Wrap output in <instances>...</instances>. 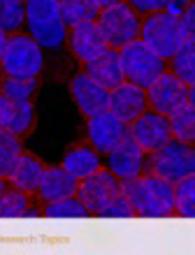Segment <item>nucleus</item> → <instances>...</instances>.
<instances>
[{"instance_id":"4468645a","label":"nucleus","mask_w":195,"mask_h":255,"mask_svg":"<svg viewBox=\"0 0 195 255\" xmlns=\"http://www.w3.org/2000/svg\"><path fill=\"white\" fill-rule=\"evenodd\" d=\"M70 91H72L74 102H77V107L84 116L100 114V112L107 109L109 91L105 86H100L98 81H93L88 74H77L70 81Z\"/></svg>"},{"instance_id":"58836bf2","label":"nucleus","mask_w":195,"mask_h":255,"mask_svg":"<svg viewBox=\"0 0 195 255\" xmlns=\"http://www.w3.org/2000/svg\"><path fill=\"white\" fill-rule=\"evenodd\" d=\"M9 2H19V5H26L28 0H9Z\"/></svg>"},{"instance_id":"f704fd0d","label":"nucleus","mask_w":195,"mask_h":255,"mask_svg":"<svg viewBox=\"0 0 195 255\" xmlns=\"http://www.w3.org/2000/svg\"><path fill=\"white\" fill-rule=\"evenodd\" d=\"M40 216H42V211H40V209L28 207L26 211H23V216H21V218H40Z\"/></svg>"},{"instance_id":"5701e85b","label":"nucleus","mask_w":195,"mask_h":255,"mask_svg":"<svg viewBox=\"0 0 195 255\" xmlns=\"http://www.w3.org/2000/svg\"><path fill=\"white\" fill-rule=\"evenodd\" d=\"M21 141L9 130H0V179H9L21 158Z\"/></svg>"},{"instance_id":"4be33fe9","label":"nucleus","mask_w":195,"mask_h":255,"mask_svg":"<svg viewBox=\"0 0 195 255\" xmlns=\"http://www.w3.org/2000/svg\"><path fill=\"white\" fill-rule=\"evenodd\" d=\"M61 14L67 28L77 26L81 21H95L100 9L93 5V0H58Z\"/></svg>"},{"instance_id":"cd10ccee","label":"nucleus","mask_w":195,"mask_h":255,"mask_svg":"<svg viewBox=\"0 0 195 255\" xmlns=\"http://www.w3.org/2000/svg\"><path fill=\"white\" fill-rule=\"evenodd\" d=\"M0 86H2V95L9 102H23L33 98L35 88H37V77L35 79H14V77H7Z\"/></svg>"},{"instance_id":"412c9836","label":"nucleus","mask_w":195,"mask_h":255,"mask_svg":"<svg viewBox=\"0 0 195 255\" xmlns=\"http://www.w3.org/2000/svg\"><path fill=\"white\" fill-rule=\"evenodd\" d=\"M168 123H170V132H172L175 139L193 144V139H195V102H189V105H184L182 109L172 112V114L168 116Z\"/></svg>"},{"instance_id":"2eb2a0df","label":"nucleus","mask_w":195,"mask_h":255,"mask_svg":"<svg viewBox=\"0 0 195 255\" xmlns=\"http://www.w3.org/2000/svg\"><path fill=\"white\" fill-rule=\"evenodd\" d=\"M84 74H88L93 81H98L100 86H105L107 91H112L114 86H119L123 79V67H121V56L119 49H102L98 56H93L91 61H86V70Z\"/></svg>"},{"instance_id":"473e14b6","label":"nucleus","mask_w":195,"mask_h":255,"mask_svg":"<svg viewBox=\"0 0 195 255\" xmlns=\"http://www.w3.org/2000/svg\"><path fill=\"white\" fill-rule=\"evenodd\" d=\"M9 116H12V102H9L5 95L0 93V130H5V128H7Z\"/></svg>"},{"instance_id":"e433bc0d","label":"nucleus","mask_w":195,"mask_h":255,"mask_svg":"<svg viewBox=\"0 0 195 255\" xmlns=\"http://www.w3.org/2000/svg\"><path fill=\"white\" fill-rule=\"evenodd\" d=\"M172 2H177V5H182V7H189V5H193V0H172Z\"/></svg>"},{"instance_id":"39448f33","label":"nucleus","mask_w":195,"mask_h":255,"mask_svg":"<svg viewBox=\"0 0 195 255\" xmlns=\"http://www.w3.org/2000/svg\"><path fill=\"white\" fill-rule=\"evenodd\" d=\"M140 40L154 51L161 61L172 58L177 49L182 47L184 35L179 28V21L172 12H154L140 26Z\"/></svg>"},{"instance_id":"9d476101","label":"nucleus","mask_w":195,"mask_h":255,"mask_svg":"<svg viewBox=\"0 0 195 255\" xmlns=\"http://www.w3.org/2000/svg\"><path fill=\"white\" fill-rule=\"evenodd\" d=\"M88 139L93 144L98 153H109L114 146H119L126 137H128V123H123L121 119H116L109 109L100 112V114L88 116L86 123Z\"/></svg>"},{"instance_id":"b1692460","label":"nucleus","mask_w":195,"mask_h":255,"mask_svg":"<svg viewBox=\"0 0 195 255\" xmlns=\"http://www.w3.org/2000/svg\"><path fill=\"white\" fill-rule=\"evenodd\" d=\"M42 216H47V218H88L91 214L77 200V195H70V197L47 202V209L42 211Z\"/></svg>"},{"instance_id":"f8f14e48","label":"nucleus","mask_w":195,"mask_h":255,"mask_svg":"<svg viewBox=\"0 0 195 255\" xmlns=\"http://www.w3.org/2000/svg\"><path fill=\"white\" fill-rule=\"evenodd\" d=\"M144 158H147V151L128 134L119 146H114L107 153V169L121 181L123 179H133V176L142 174Z\"/></svg>"},{"instance_id":"c756f323","label":"nucleus","mask_w":195,"mask_h":255,"mask_svg":"<svg viewBox=\"0 0 195 255\" xmlns=\"http://www.w3.org/2000/svg\"><path fill=\"white\" fill-rule=\"evenodd\" d=\"M98 218H123L126 221V218H135V209L128 202V197L123 193H119L107 207H102L98 211Z\"/></svg>"},{"instance_id":"7ed1b4c3","label":"nucleus","mask_w":195,"mask_h":255,"mask_svg":"<svg viewBox=\"0 0 195 255\" xmlns=\"http://www.w3.org/2000/svg\"><path fill=\"white\" fill-rule=\"evenodd\" d=\"M26 26L30 37L42 49H58L67 40V26L58 0H28Z\"/></svg>"},{"instance_id":"7c9ffc66","label":"nucleus","mask_w":195,"mask_h":255,"mask_svg":"<svg viewBox=\"0 0 195 255\" xmlns=\"http://www.w3.org/2000/svg\"><path fill=\"white\" fill-rule=\"evenodd\" d=\"M177 21H179V28H182L184 42H186V40H193L195 42V7L193 5L184 7V12L177 16Z\"/></svg>"},{"instance_id":"6e6552de","label":"nucleus","mask_w":195,"mask_h":255,"mask_svg":"<svg viewBox=\"0 0 195 255\" xmlns=\"http://www.w3.org/2000/svg\"><path fill=\"white\" fill-rule=\"evenodd\" d=\"M147 100L154 107V112L170 116L172 112L182 109L184 105L195 102V86H186L182 79H177L175 74L163 72L147 88Z\"/></svg>"},{"instance_id":"bb28decb","label":"nucleus","mask_w":195,"mask_h":255,"mask_svg":"<svg viewBox=\"0 0 195 255\" xmlns=\"http://www.w3.org/2000/svg\"><path fill=\"white\" fill-rule=\"evenodd\" d=\"M26 23V5L0 0V30L2 33H16Z\"/></svg>"},{"instance_id":"6ab92c4d","label":"nucleus","mask_w":195,"mask_h":255,"mask_svg":"<svg viewBox=\"0 0 195 255\" xmlns=\"http://www.w3.org/2000/svg\"><path fill=\"white\" fill-rule=\"evenodd\" d=\"M61 167L67 169L77 181H81V179L95 174V172L102 167L100 165V153L93 151V148H74V151H70V153L63 158Z\"/></svg>"},{"instance_id":"c9c22d12","label":"nucleus","mask_w":195,"mask_h":255,"mask_svg":"<svg viewBox=\"0 0 195 255\" xmlns=\"http://www.w3.org/2000/svg\"><path fill=\"white\" fill-rule=\"evenodd\" d=\"M116 2H121V0H93V5L98 7V9H105V7H109V5H116Z\"/></svg>"},{"instance_id":"4c0bfd02","label":"nucleus","mask_w":195,"mask_h":255,"mask_svg":"<svg viewBox=\"0 0 195 255\" xmlns=\"http://www.w3.org/2000/svg\"><path fill=\"white\" fill-rule=\"evenodd\" d=\"M5 190H7V179H0V197H2Z\"/></svg>"},{"instance_id":"0eeeda50","label":"nucleus","mask_w":195,"mask_h":255,"mask_svg":"<svg viewBox=\"0 0 195 255\" xmlns=\"http://www.w3.org/2000/svg\"><path fill=\"white\" fill-rule=\"evenodd\" d=\"M42 63H44V56H42V47L30 37V35H16V37H9L5 49V56H2V72L7 77H14V79H35L37 74L42 72Z\"/></svg>"},{"instance_id":"9b49d317","label":"nucleus","mask_w":195,"mask_h":255,"mask_svg":"<svg viewBox=\"0 0 195 255\" xmlns=\"http://www.w3.org/2000/svg\"><path fill=\"white\" fill-rule=\"evenodd\" d=\"M128 134L147 151V153L161 148L163 144L172 137L168 116L158 114V112H142L135 121L128 123Z\"/></svg>"},{"instance_id":"a878e982","label":"nucleus","mask_w":195,"mask_h":255,"mask_svg":"<svg viewBox=\"0 0 195 255\" xmlns=\"http://www.w3.org/2000/svg\"><path fill=\"white\" fill-rule=\"evenodd\" d=\"M33 119H35V107L30 100H23V102H12V116H9V121H7V128L12 134L21 137V134H26L33 126Z\"/></svg>"},{"instance_id":"20e7f679","label":"nucleus","mask_w":195,"mask_h":255,"mask_svg":"<svg viewBox=\"0 0 195 255\" xmlns=\"http://www.w3.org/2000/svg\"><path fill=\"white\" fill-rule=\"evenodd\" d=\"M119 56H121L123 79L144 91L165 72V61H161L140 37L119 49Z\"/></svg>"},{"instance_id":"1a4fd4ad","label":"nucleus","mask_w":195,"mask_h":255,"mask_svg":"<svg viewBox=\"0 0 195 255\" xmlns=\"http://www.w3.org/2000/svg\"><path fill=\"white\" fill-rule=\"evenodd\" d=\"M121 193V179H116L109 169H98L95 174L81 179L77 186V200L86 207L91 216H98L102 207H107Z\"/></svg>"},{"instance_id":"dca6fc26","label":"nucleus","mask_w":195,"mask_h":255,"mask_svg":"<svg viewBox=\"0 0 195 255\" xmlns=\"http://www.w3.org/2000/svg\"><path fill=\"white\" fill-rule=\"evenodd\" d=\"M67 40H70L72 51L79 56L84 63L91 61L93 56H98L102 49H107V42H105V37H102L100 28H98L95 21H81V23L72 26Z\"/></svg>"},{"instance_id":"c85d7f7f","label":"nucleus","mask_w":195,"mask_h":255,"mask_svg":"<svg viewBox=\"0 0 195 255\" xmlns=\"http://www.w3.org/2000/svg\"><path fill=\"white\" fill-rule=\"evenodd\" d=\"M28 209V193L7 188L0 197V218H21Z\"/></svg>"},{"instance_id":"423d86ee","label":"nucleus","mask_w":195,"mask_h":255,"mask_svg":"<svg viewBox=\"0 0 195 255\" xmlns=\"http://www.w3.org/2000/svg\"><path fill=\"white\" fill-rule=\"evenodd\" d=\"M95 23L100 28L107 47H112V49H121L128 42L140 37L142 23L137 19V12H135L128 2H116V5H109L105 9H100Z\"/></svg>"},{"instance_id":"a211bd4d","label":"nucleus","mask_w":195,"mask_h":255,"mask_svg":"<svg viewBox=\"0 0 195 255\" xmlns=\"http://www.w3.org/2000/svg\"><path fill=\"white\" fill-rule=\"evenodd\" d=\"M42 174H44V165H42L37 158L33 155H23L21 153L19 162L14 172L9 174L7 181L12 183L16 190H23V193H35L40 188V181H42Z\"/></svg>"},{"instance_id":"f257e3e1","label":"nucleus","mask_w":195,"mask_h":255,"mask_svg":"<svg viewBox=\"0 0 195 255\" xmlns=\"http://www.w3.org/2000/svg\"><path fill=\"white\" fill-rule=\"evenodd\" d=\"M121 193L140 218H170L175 214V186L154 174L123 179Z\"/></svg>"},{"instance_id":"f3484780","label":"nucleus","mask_w":195,"mask_h":255,"mask_svg":"<svg viewBox=\"0 0 195 255\" xmlns=\"http://www.w3.org/2000/svg\"><path fill=\"white\" fill-rule=\"evenodd\" d=\"M77 186H79V181L67 169L51 167V169H44L37 193H40V197L44 202H54V200H61V197L74 195L77 193Z\"/></svg>"},{"instance_id":"72a5a7b5","label":"nucleus","mask_w":195,"mask_h":255,"mask_svg":"<svg viewBox=\"0 0 195 255\" xmlns=\"http://www.w3.org/2000/svg\"><path fill=\"white\" fill-rule=\"evenodd\" d=\"M7 42H9V37H7V33H2V30H0V61H2V56H5Z\"/></svg>"},{"instance_id":"2f4dec72","label":"nucleus","mask_w":195,"mask_h":255,"mask_svg":"<svg viewBox=\"0 0 195 255\" xmlns=\"http://www.w3.org/2000/svg\"><path fill=\"white\" fill-rule=\"evenodd\" d=\"M170 2H172V0H128V5L133 7L135 12H147V14L163 12Z\"/></svg>"},{"instance_id":"aec40b11","label":"nucleus","mask_w":195,"mask_h":255,"mask_svg":"<svg viewBox=\"0 0 195 255\" xmlns=\"http://www.w3.org/2000/svg\"><path fill=\"white\" fill-rule=\"evenodd\" d=\"M172 74L186 86H195V42L186 40L172 54Z\"/></svg>"},{"instance_id":"ddd939ff","label":"nucleus","mask_w":195,"mask_h":255,"mask_svg":"<svg viewBox=\"0 0 195 255\" xmlns=\"http://www.w3.org/2000/svg\"><path fill=\"white\" fill-rule=\"evenodd\" d=\"M107 109L123 123L135 121L142 112H147V91L130 81H121L119 86L109 91Z\"/></svg>"},{"instance_id":"f03ea898","label":"nucleus","mask_w":195,"mask_h":255,"mask_svg":"<svg viewBox=\"0 0 195 255\" xmlns=\"http://www.w3.org/2000/svg\"><path fill=\"white\" fill-rule=\"evenodd\" d=\"M144 165L149 167V174H154V176H158V179H163V181H168L175 186L177 181H182L186 176L195 174L193 144L170 137L161 148L147 153Z\"/></svg>"},{"instance_id":"ea45409f","label":"nucleus","mask_w":195,"mask_h":255,"mask_svg":"<svg viewBox=\"0 0 195 255\" xmlns=\"http://www.w3.org/2000/svg\"><path fill=\"white\" fill-rule=\"evenodd\" d=\"M2 74L5 72H2V65H0V84H2Z\"/></svg>"},{"instance_id":"393cba45","label":"nucleus","mask_w":195,"mask_h":255,"mask_svg":"<svg viewBox=\"0 0 195 255\" xmlns=\"http://www.w3.org/2000/svg\"><path fill=\"white\" fill-rule=\"evenodd\" d=\"M175 214L189 221L195 216V176H186L175 183Z\"/></svg>"}]
</instances>
